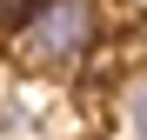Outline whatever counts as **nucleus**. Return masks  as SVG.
Listing matches in <instances>:
<instances>
[{"label": "nucleus", "instance_id": "3", "mask_svg": "<svg viewBox=\"0 0 147 140\" xmlns=\"http://www.w3.org/2000/svg\"><path fill=\"white\" fill-rule=\"evenodd\" d=\"M34 0H0V27H20V13H27Z\"/></svg>", "mask_w": 147, "mask_h": 140}, {"label": "nucleus", "instance_id": "1", "mask_svg": "<svg viewBox=\"0 0 147 140\" xmlns=\"http://www.w3.org/2000/svg\"><path fill=\"white\" fill-rule=\"evenodd\" d=\"M100 47V0H34L13 27V60L34 74H80Z\"/></svg>", "mask_w": 147, "mask_h": 140}, {"label": "nucleus", "instance_id": "2", "mask_svg": "<svg viewBox=\"0 0 147 140\" xmlns=\"http://www.w3.org/2000/svg\"><path fill=\"white\" fill-rule=\"evenodd\" d=\"M127 120H134V133H140V140H147V87H140V93H134V107H127Z\"/></svg>", "mask_w": 147, "mask_h": 140}]
</instances>
